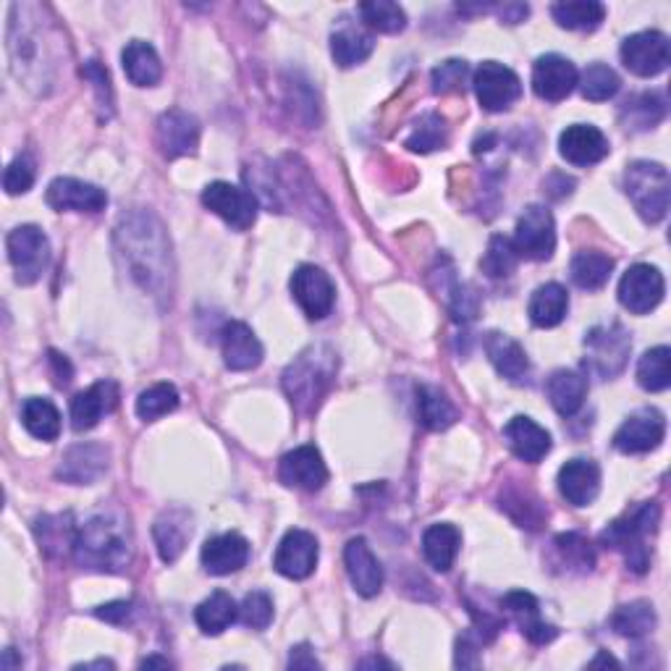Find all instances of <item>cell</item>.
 I'll use <instances>...</instances> for the list:
<instances>
[{
    "mask_svg": "<svg viewBox=\"0 0 671 671\" xmlns=\"http://www.w3.org/2000/svg\"><path fill=\"white\" fill-rule=\"evenodd\" d=\"M514 250L520 257L528 261H548L556 250V223L548 208L543 205H530L517 221L514 231Z\"/></svg>",
    "mask_w": 671,
    "mask_h": 671,
    "instance_id": "cell-10",
    "label": "cell"
},
{
    "mask_svg": "<svg viewBox=\"0 0 671 671\" xmlns=\"http://www.w3.org/2000/svg\"><path fill=\"white\" fill-rule=\"evenodd\" d=\"M663 436H667V420L659 409L646 407L637 409L627 420L622 423V428L614 433V447L622 454H646L661 447Z\"/></svg>",
    "mask_w": 671,
    "mask_h": 671,
    "instance_id": "cell-15",
    "label": "cell"
},
{
    "mask_svg": "<svg viewBox=\"0 0 671 671\" xmlns=\"http://www.w3.org/2000/svg\"><path fill=\"white\" fill-rule=\"evenodd\" d=\"M517 261H520V255H517L511 239L494 236L488 242V252H485L481 265L490 278H507V276H511V270L517 268Z\"/></svg>",
    "mask_w": 671,
    "mask_h": 671,
    "instance_id": "cell-50",
    "label": "cell"
},
{
    "mask_svg": "<svg viewBox=\"0 0 671 671\" xmlns=\"http://www.w3.org/2000/svg\"><path fill=\"white\" fill-rule=\"evenodd\" d=\"M417 409H420L423 425L430 430H447L449 425L456 423V407L436 385H420V391H417Z\"/></svg>",
    "mask_w": 671,
    "mask_h": 671,
    "instance_id": "cell-42",
    "label": "cell"
},
{
    "mask_svg": "<svg viewBox=\"0 0 671 671\" xmlns=\"http://www.w3.org/2000/svg\"><path fill=\"white\" fill-rule=\"evenodd\" d=\"M118 255L126 270L152 297H163L171 281V247L155 216L137 210L124 216L116 229Z\"/></svg>",
    "mask_w": 671,
    "mask_h": 671,
    "instance_id": "cell-2",
    "label": "cell"
},
{
    "mask_svg": "<svg viewBox=\"0 0 671 671\" xmlns=\"http://www.w3.org/2000/svg\"><path fill=\"white\" fill-rule=\"evenodd\" d=\"M546 394L551 407L559 412L562 417H572L582 409L585 396H588V381L577 370H556L548 378Z\"/></svg>",
    "mask_w": 671,
    "mask_h": 671,
    "instance_id": "cell-32",
    "label": "cell"
},
{
    "mask_svg": "<svg viewBox=\"0 0 671 671\" xmlns=\"http://www.w3.org/2000/svg\"><path fill=\"white\" fill-rule=\"evenodd\" d=\"M504 438H507L511 454L528 464H537L551 451V433L543 425H537L533 417H511V420L504 425Z\"/></svg>",
    "mask_w": 671,
    "mask_h": 671,
    "instance_id": "cell-24",
    "label": "cell"
},
{
    "mask_svg": "<svg viewBox=\"0 0 671 671\" xmlns=\"http://www.w3.org/2000/svg\"><path fill=\"white\" fill-rule=\"evenodd\" d=\"M247 559L250 543L247 537H242L239 533L216 535L203 546V567L208 569L210 575H234L247 564Z\"/></svg>",
    "mask_w": 671,
    "mask_h": 671,
    "instance_id": "cell-27",
    "label": "cell"
},
{
    "mask_svg": "<svg viewBox=\"0 0 671 671\" xmlns=\"http://www.w3.org/2000/svg\"><path fill=\"white\" fill-rule=\"evenodd\" d=\"M590 667H620V661L611 659L609 653H601L595 661H590Z\"/></svg>",
    "mask_w": 671,
    "mask_h": 671,
    "instance_id": "cell-58",
    "label": "cell"
},
{
    "mask_svg": "<svg viewBox=\"0 0 671 671\" xmlns=\"http://www.w3.org/2000/svg\"><path fill=\"white\" fill-rule=\"evenodd\" d=\"M22 423L37 441H56L61 436V412L50 398L32 396L22 404Z\"/></svg>",
    "mask_w": 671,
    "mask_h": 671,
    "instance_id": "cell-37",
    "label": "cell"
},
{
    "mask_svg": "<svg viewBox=\"0 0 671 671\" xmlns=\"http://www.w3.org/2000/svg\"><path fill=\"white\" fill-rule=\"evenodd\" d=\"M501 606L507 609L509 614H514V620L520 622L522 633L533 643H537V646H546V643L556 637V627L537 620V601L533 593H528V590H511V593L501 601Z\"/></svg>",
    "mask_w": 671,
    "mask_h": 671,
    "instance_id": "cell-33",
    "label": "cell"
},
{
    "mask_svg": "<svg viewBox=\"0 0 671 671\" xmlns=\"http://www.w3.org/2000/svg\"><path fill=\"white\" fill-rule=\"evenodd\" d=\"M373 48L375 39L370 37L368 32L357 30V26H342V30L334 32V37H331V53H334V61L342 66V69L362 63L365 58L373 53Z\"/></svg>",
    "mask_w": 671,
    "mask_h": 671,
    "instance_id": "cell-41",
    "label": "cell"
},
{
    "mask_svg": "<svg viewBox=\"0 0 671 671\" xmlns=\"http://www.w3.org/2000/svg\"><path fill=\"white\" fill-rule=\"evenodd\" d=\"M43 11L35 3H13L9 11V56L11 71L26 88L43 90V84H53L56 71V53L63 45L56 26L45 22Z\"/></svg>",
    "mask_w": 671,
    "mask_h": 671,
    "instance_id": "cell-1",
    "label": "cell"
},
{
    "mask_svg": "<svg viewBox=\"0 0 671 671\" xmlns=\"http://www.w3.org/2000/svg\"><path fill=\"white\" fill-rule=\"evenodd\" d=\"M131 554V530L124 517L97 514L79 530L74 559L82 569L92 572H124L129 567Z\"/></svg>",
    "mask_w": 671,
    "mask_h": 671,
    "instance_id": "cell-3",
    "label": "cell"
},
{
    "mask_svg": "<svg viewBox=\"0 0 671 671\" xmlns=\"http://www.w3.org/2000/svg\"><path fill=\"white\" fill-rule=\"evenodd\" d=\"M178 407V391L174 383H155L148 391H142L137 398V415L139 420L155 423L163 415L174 412Z\"/></svg>",
    "mask_w": 671,
    "mask_h": 671,
    "instance_id": "cell-45",
    "label": "cell"
},
{
    "mask_svg": "<svg viewBox=\"0 0 671 671\" xmlns=\"http://www.w3.org/2000/svg\"><path fill=\"white\" fill-rule=\"evenodd\" d=\"M551 13L564 30L593 32L606 19V5L598 0H569V3H556Z\"/></svg>",
    "mask_w": 671,
    "mask_h": 671,
    "instance_id": "cell-40",
    "label": "cell"
},
{
    "mask_svg": "<svg viewBox=\"0 0 671 671\" xmlns=\"http://www.w3.org/2000/svg\"><path fill=\"white\" fill-rule=\"evenodd\" d=\"M569 310V294L562 284H543L535 289V294L530 297V321L537 328H554L567 317Z\"/></svg>",
    "mask_w": 671,
    "mask_h": 671,
    "instance_id": "cell-35",
    "label": "cell"
},
{
    "mask_svg": "<svg viewBox=\"0 0 671 671\" xmlns=\"http://www.w3.org/2000/svg\"><path fill=\"white\" fill-rule=\"evenodd\" d=\"M611 270H614V261L606 255V252L598 250H585L577 252L572 257V265H569V276L580 289L595 291L601 287H606V281L611 278Z\"/></svg>",
    "mask_w": 671,
    "mask_h": 671,
    "instance_id": "cell-38",
    "label": "cell"
},
{
    "mask_svg": "<svg viewBox=\"0 0 671 671\" xmlns=\"http://www.w3.org/2000/svg\"><path fill=\"white\" fill-rule=\"evenodd\" d=\"M236 616H239V606L234 603V598H231L229 593H223V590H218V593L205 598V601L199 603L195 611L197 627L203 629L205 635L225 633V629L236 622Z\"/></svg>",
    "mask_w": 671,
    "mask_h": 671,
    "instance_id": "cell-39",
    "label": "cell"
},
{
    "mask_svg": "<svg viewBox=\"0 0 671 671\" xmlns=\"http://www.w3.org/2000/svg\"><path fill=\"white\" fill-rule=\"evenodd\" d=\"M291 294L310 321H323L336 302L334 281L317 265H299L291 276Z\"/></svg>",
    "mask_w": 671,
    "mask_h": 671,
    "instance_id": "cell-12",
    "label": "cell"
},
{
    "mask_svg": "<svg viewBox=\"0 0 671 671\" xmlns=\"http://www.w3.org/2000/svg\"><path fill=\"white\" fill-rule=\"evenodd\" d=\"M336 355L328 347H310L284 373V391L299 412H312L328 394L336 375Z\"/></svg>",
    "mask_w": 671,
    "mask_h": 671,
    "instance_id": "cell-4",
    "label": "cell"
},
{
    "mask_svg": "<svg viewBox=\"0 0 671 671\" xmlns=\"http://www.w3.org/2000/svg\"><path fill=\"white\" fill-rule=\"evenodd\" d=\"M5 250H9V261L16 270V281L30 287L43 278L50 265V242L43 229L37 225H16L9 236H5Z\"/></svg>",
    "mask_w": 671,
    "mask_h": 671,
    "instance_id": "cell-7",
    "label": "cell"
},
{
    "mask_svg": "<svg viewBox=\"0 0 671 671\" xmlns=\"http://www.w3.org/2000/svg\"><path fill=\"white\" fill-rule=\"evenodd\" d=\"M35 184V163L30 155H19L16 161L9 163L3 174V187L9 195H24Z\"/></svg>",
    "mask_w": 671,
    "mask_h": 671,
    "instance_id": "cell-53",
    "label": "cell"
},
{
    "mask_svg": "<svg viewBox=\"0 0 671 671\" xmlns=\"http://www.w3.org/2000/svg\"><path fill=\"white\" fill-rule=\"evenodd\" d=\"M485 351H488V360L494 362L498 375H504L507 381H522L530 370L528 351L522 349L520 342L507 334H490L485 342Z\"/></svg>",
    "mask_w": 671,
    "mask_h": 671,
    "instance_id": "cell-34",
    "label": "cell"
},
{
    "mask_svg": "<svg viewBox=\"0 0 671 671\" xmlns=\"http://www.w3.org/2000/svg\"><path fill=\"white\" fill-rule=\"evenodd\" d=\"M158 148L169 161L195 155L199 144V122L187 111H165L155 126Z\"/></svg>",
    "mask_w": 671,
    "mask_h": 671,
    "instance_id": "cell-17",
    "label": "cell"
},
{
    "mask_svg": "<svg viewBox=\"0 0 671 671\" xmlns=\"http://www.w3.org/2000/svg\"><path fill=\"white\" fill-rule=\"evenodd\" d=\"M189 535H192V520L187 511H165L163 517H158L155 528H152L158 554H161V559L165 564H174L178 556H182Z\"/></svg>",
    "mask_w": 671,
    "mask_h": 671,
    "instance_id": "cell-31",
    "label": "cell"
},
{
    "mask_svg": "<svg viewBox=\"0 0 671 671\" xmlns=\"http://www.w3.org/2000/svg\"><path fill=\"white\" fill-rule=\"evenodd\" d=\"M360 667H391V663H385L381 659H368V661H360Z\"/></svg>",
    "mask_w": 671,
    "mask_h": 671,
    "instance_id": "cell-61",
    "label": "cell"
},
{
    "mask_svg": "<svg viewBox=\"0 0 671 671\" xmlns=\"http://www.w3.org/2000/svg\"><path fill=\"white\" fill-rule=\"evenodd\" d=\"M344 564H347L349 580L355 585V590L365 598H373L381 593L383 588V567L375 559V554L370 551L365 537H351L344 548Z\"/></svg>",
    "mask_w": 671,
    "mask_h": 671,
    "instance_id": "cell-25",
    "label": "cell"
},
{
    "mask_svg": "<svg viewBox=\"0 0 671 671\" xmlns=\"http://www.w3.org/2000/svg\"><path fill=\"white\" fill-rule=\"evenodd\" d=\"M559 490L572 507H590L601 490V470L590 460H572L559 470Z\"/></svg>",
    "mask_w": 671,
    "mask_h": 671,
    "instance_id": "cell-28",
    "label": "cell"
},
{
    "mask_svg": "<svg viewBox=\"0 0 671 671\" xmlns=\"http://www.w3.org/2000/svg\"><path fill=\"white\" fill-rule=\"evenodd\" d=\"M82 74L90 79V82H95V92H97V105L100 108H108V113L113 111V90H111V79L108 71L103 69L97 61H90L82 69Z\"/></svg>",
    "mask_w": 671,
    "mask_h": 671,
    "instance_id": "cell-55",
    "label": "cell"
},
{
    "mask_svg": "<svg viewBox=\"0 0 671 671\" xmlns=\"http://www.w3.org/2000/svg\"><path fill=\"white\" fill-rule=\"evenodd\" d=\"M667 294V281L663 274L653 265H633L620 281V302L635 315H646L656 310Z\"/></svg>",
    "mask_w": 671,
    "mask_h": 671,
    "instance_id": "cell-14",
    "label": "cell"
},
{
    "mask_svg": "<svg viewBox=\"0 0 671 671\" xmlns=\"http://www.w3.org/2000/svg\"><path fill=\"white\" fill-rule=\"evenodd\" d=\"M122 61L126 77H129V82L137 84V88H155V84L161 82V56H158V50L152 48L150 43H144V39H131L122 53Z\"/></svg>",
    "mask_w": 671,
    "mask_h": 671,
    "instance_id": "cell-29",
    "label": "cell"
},
{
    "mask_svg": "<svg viewBox=\"0 0 671 671\" xmlns=\"http://www.w3.org/2000/svg\"><path fill=\"white\" fill-rule=\"evenodd\" d=\"M585 362L588 370H593L601 378H614L624 370V365L629 360V351H633V338L620 323L598 325L585 336Z\"/></svg>",
    "mask_w": 671,
    "mask_h": 671,
    "instance_id": "cell-8",
    "label": "cell"
},
{
    "mask_svg": "<svg viewBox=\"0 0 671 671\" xmlns=\"http://www.w3.org/2000/svg\"><path fill=\"white\" fill-rule=\"evenodd\" d=\"M462 535L454 524H430L423 535V554L436 572H449L460 556Z\"/></svg>",
    "mask_w": 671,
    "mask_h": 671,
    "instance_id": "cell-30",
    "label": "cell"
},
{
    "mask_svg": "<svg viewBox=\"0 0 671 671\" xmlns=\"http://www.w3.org/2000/svg\"><path fill=\"white\" fill-rule=\"evenodd\" d=\"M142 667L148 669V667H163V669H169L171 663H169V659H158V656H150V659H144L142 661Z\"/></svg>",
    "mask_w": 671,
    "mask_h": 671,
    "instance_id": "cell-59",
    "label": "cell"
},
{
    "mask_svg": "<svg viewBox=\"0 0 671 671\" xmlns=\"http://www.w3.org/2000/svg\"><path fill=\"white\" fill-rule=\"evenodd\" d=\"M118 404V385L113 381H97L88 391L71 398V428L77 433L92 430L103 420V415L116 409Z\"/></svg>",
    "mask_w": 671,
    "mask_h": 671,
    "instance_id": "cell-22",
    "label": "cell"
},
{
    "mask_svg": "<svg viewBox=\"0 0 671 671\" xmlns=\"http://www.w3.org/2000/svg\"><path fill=\"white\" fill-rule=\"evenodd\" d=\"M360 13L365 24L383 35H398L407 26V13L391 0H368V3H360Z\"/></svg>",
    "mask_w": 671,
    "mask_h": 671,
    "instance_id": "cell-48",
    "label": "cell"
},
{
    "mask_svg": "<svg viewBox=\"0 0 671 671\" xmlns=\"http://www.w3.org/2000/svg\"><path fill=\"white\" fill-rule=\"evenodd\" d=\"M131 611H135V603L131 601H113V603H105V606L95 609V614L100 616V620H105L111 624H126L129 622Z\"/></svg>",
    "mask_w": 671,
    "mask_h": 671,
    "instance_id": "cell-56",
    "label": "cell"
},
{
    "mask_svg": "<svg viewBox=\"0 0 671 671\" xmlns=\"http://www.w3.org/2000/svg\"><path fill=\"white\" fill-rule=\"evenodd\" d=\"M663 116H667V103L656 92H643V95L627 100L622 108V124L637 131L653 129Z\"/></svg>",
    "mask_w": 671,
    "mask_h": 671,
    "instance_id": "cell-43",
    "label": "cell"
},
{
    "mask_svg": "<svg viewBox=\"0 0 671 671\" xmlns=\"http://www.w3.org/2000/svg\"><path fill=\"white\" fill-rule=\"evenodd\" d=\"M239 620L252 629H265L274 622V598L265 590H252L244 595L242 606H239Z\"/></svg>",
    "mask_w": 671,
    "mask_h": 671,
    "instance_id": "cell-51",
    "label": "cell"
},
{
    "mask_svg": "<svg viewBox=\"0 0 671 671\" xmlns=\"http://www.w3.org/2000/svg\"><path fill=\"white\" fill-rule=\"evenodd\" d=\"M317 556H321V548H317L315 535L308 530H289L278 543L274 567L278 575L289 577V580H304L315 572Z\"/></svg>",
    "mask_w": 671,
    "mask_h": 671,
    "instance_id": "cell-16",
    "label": "cell"
},
{
    "mask_svg": "<svg viewBox=\"0 0 671 671\" xmlns=\"http://www.w3.org/2000/svg\"><path fill=\"white\" fill-rule=\"evenodd\" d=\"M77 669H113V661H90V663H82V667Z\"/></svg>",
    "mask_w": 671,
    "mask_h": 671,
    "instance_id": "cell-60",
    "label": "cell"
},
{
    "mask_svg": "<svg viewBox=\"0 0 671 671\" xmlns=\"http://www.w3.org/2000/svg\"><path fill=\"white\" fill-rule=\"evenodd\" d=\"M577 74L575 63L569 58L556 56V53H548V56H541L533 66V90L541 100H548V103H562L564 97L572 95V90L577 88Z\"/></svg>",
    "mask_w": 671,
    "mask_h": 671,
    "instance_id": "cell-18",
    "label": "cell"
},
{
    "mask_svg": "<svg viewBox=\"0 0 671 671\" xmlns=\"http://www.w3.org/2000/svg\"><path fill=\"white\" fill-rule=\"evenodd\" d=\"M35 533L39 546L48 556H66L74 554L79 530L71 522V514H56V517H39L35 524Z\"/></svg>",
    "mask_w": 671,
    "mask_h": 671,
    "instance_id": "cell-36",
    "label": "cell"
},
{
    "mask_svg": "<svg viewBox=\"0 0 671 671\" xmlns=\"http://www.w3.org/2000/svg\"><path fill=\"white\" fill-rule=\"evenodd\" d=\"M278 477L289 488L321 490L328 483V467H325L321 451L315 447H299L289 451L278 464Z\"/></svg>",
    "mask_w": 671,
    "mask_h": 671,
    "instance_id": "cell-20",
    "label": "cell"
},
{
    "mask_svg": "<svg viewBox=\"0 0 671 671\" xmlns=\"http://www.w3.org/2000/svg\"><path fill=\"white\" fill-rule=\"evenodd\" d=\"M221 347H223V362L229 370L244 373V370H255L263 362V344L255 336V331L247 323L231 321L225 323L221 334Z\"/></svg>",
    "mask_w": 671,
    "mask_h": 671,
    "instance_id": "cell-23",
    "label": "cell"
},
{
    "mask_svg": "<svg viewBox=\"0 0 671 671\" xmlns=\"http://www.w3.org/2000/svg\"><path fill=\"white\" fill-rule=\"evenodd\" d=\"M637 383L650 394H659L671 385V349L656 347L648 349L637 362Z\"/></svg>",
    "mask_w": 671,
    "mask_h": 671,
    "instance_id": "cell-44",
    "label": "cell"
},
{
    "mask_svg": "<svg viewBox=\"0 0 671 671\" xmlns=\"http://www.w3.org/2000/svg\"><path fill=\"white\" fill-rule=\"evenodd\" d=\"M611 627L624 637L648 635L650 629L656 627V611L646 601L627 603V606H620L616 609V614L611 616Z\"/></svg>",
    "mask_w": 671,
    "mask_h": 671,
    "instance_id": "cell-47",
    "label": "cell"
},
{
    "mask_svg": "<svg viewBox=\"0 0 671 671\" xmlns=\"http://www.w3.org/2000/svg\"><path fill=\"white\" fill-rule=\"evenodd\" d=\"M669 58V37L656 30L637 32V35H629L622 43V63L627 66L635 77H659L661 71H667Z\"/></svg>",
    "mask_w": 671,
    "mask_h": 671,
    "instance_id": "cell-13",
    "label": "cell"
},
{
    "mask_svg": "<svg viewBox=\"0 0 671 671\" xmlns=\"http://www.w3.org/2000/svg\"><path fill=\"white\" fill-rule=\"evenodd\" d=\"M659 504H640V507L627 511L622 520L611 522L606 533H603V541H606L611 548L624 551V559H627L629 567H633L637 575H643L650 564V551L646 543L648 537L656 533V528H659Z\"/></svg>",
    "mask_w": 671,
    "mask_h": 671,
    "instance_id": "cell-5",
    "label": "cell"
},
{
    "mask_svg": "<svg viewBox=\"0 0 671 671\" xmlns=\"http://www.w3.org/2000/svg\"><path fill=\"white\" fill-rule=\"evenodd\" d=\"M108 470V449L103 443H77L63 454L58 477L74 485H90Z\"/></svg>",
    "mask_w": 671,
    "mask_h": 671,
    "instance_id": "cell-26",
    "label": "cell"
},
{
    "mask_svg": "<svg viewBox=\"0 0 671 671\" xmlns=\"http://www.w3.org/2000/svg\"><path fill=\"white\" fill-rule=\"evenodd\" d=\"M467 63L460 61V58H451V61H443L441 66L433 69V90L438 95H449V92H460L467 82Z\"/></svg>",
    "mask_w": 671,
    "mask_h": 671,
    "instance_id": "cell-52",
    "label": "cell"
},
{
    "mask_svg": "<svg viewBox=\"0 0 671 671\" xmlns=\"http://www.w3.org/2000/svg\"><path fill=\"white\" fill-rule=\"evenodd\" d=\"M449 142V126L438 113H425L415 124L412 135L407 137V148L412 152H433Z\"/></svg>",
    "mask_w": 671,
    "mask_h": 671,
    "instance_id": "cell-49",
    "label": "cell"
},
{
    "mask_svg": "<svg viewBox=\"0 0 671 671\" xmlns=\"http://www.w3.org/2000/svg\"><path fill=\"white\" fill-rule=\"evenodd\" d=\"M559 152L572 165H595L609 155V139L593 124H572L562 131Z\"/></svg>",
    "mask_w": 671,
    "mask_h": 671,
    "instance_id": "cell-21",
    "label": "cell"
},
{
    "mask_svg": "<svg viewBox=\"0 0 671 671\" xmlns=\"http://www.w3.org/2000/svg\"><path fill=\"white\" fill-rule=\"evenodd\" d=\"M577 84H580L582 97L590 100V103H603V100H611L622 88L616 71L606 63L588 66V69L582 71V77L577 79Z\"/></svg>",
    "mask_w": 671,
    "mask_h": 671,
    "instance_id": "cell-46",
    "label": "cell"
},
{
    "mask_svg": "<svg viewBox=\"0 0 671 671\" xmlns=\"http://www.w3.org/2000/svg\"><path fill=\"white\" fill-rule=\"evenodd\" d=\"M556 546L564 554V559L577 564V567H593V551H590V543L585 537L569 533L556 537Z\"/></svg>",
    "mask_w": 671,
    "mask_h": 671,
    "instance_id": "cell-54",
    "label": "cell"
},
{
    "mask_svg": "<svg viewBox=\"0 0 671 671\" xmlns=\"http://www.w3.org/2000/svg\"><path fill=\"white\" fill-rule=\"evenodd\" d=\"M48 205L58 212H100L108 205V195L105 189L95 187V184L79 182V178L61 176L50 182L48 187Z\"/></svg>",
    "mask_w": 671,
    "mask_h": 671,
    "instance_id": "cell-19",
    "label": "cell"
},
{
    "mask_svg": "<svg viewBox=\"0 0 671 671\" xmlns=\"http://www.w3.org/2000/svg\"><path fill=\"white\" fill-rule=\"evenodd\" d=\"M289 667L291 669H317V667H321V661H317L315 656L310 653L308 646H299V648H291Z\"/></svg>",
    "mask_w": 671,
    "mask_h": 671,
    "instance_id": "cell-57",
    "label": "cell"
},
{
    "mask_svg": "<svg viewBox=\"0 0 671 671\" xmlns=\"http://www.w3.org/2000/svg\"><path fill=\"white\" fill-rule=\"evenodd\" d=\"M203 205L236 231H247L257 221V210H261L252 192L229 182L208 184L203 192Z\"/></svg>",
    "mask_w": 671,
    "mask_h": 671,
    "instance_id": "cell-9",
    "label": "cell"
},
{
    "mask_svg": "<svg viewBox=\"0 0 671 671\" xmlns=\"http://www.w3.org/2000/svg\"><path fill=\"white\" fill-rule=\"evenodd\" d=\"M473 88L477 103L490 113L509 111L522 95L520 77H517L509 66L496 61H485L481 69L475 71Z\"/></svg>",
    "mask_w": 671,
    "mask_h": 671,
    "instance_id": "cell-11",
    "label": "cell"
},
{
    "mask_svg": "<svg viewBox=\"0 0 671 671\" xmlns=\"http://www.w3.org/2000/svg\"><path fill=\"white\" fill-rule=\"evenodd\" d=\"M624 192L646 223H659L669 212L671 178L661 163L637 161L624 174Z\"/></svg>",
    "mask_w": 671,
    "mask_h": 671,
    "instance_id": "cell-6",
    "label": "cell"
}]
</instances>
